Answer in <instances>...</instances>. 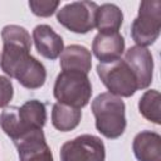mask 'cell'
<instances>
[{
	"mask_svg": "<svg viewBox=\"0 0 161 161\" xmlns=\"http://www.w3.org/2000/svg\"><path fill=\"white\" fill-rule=\"evenodd\" d=\"M33 40H34L36 52L42 57L50 60L57 59L64 49V43L62 36L57 34L54 29L47 24H40L34 28Z\"/></svg>",
	"mask_w": 161,
	"mask_h": 161,
	"instance_id": "cell-12",
	"label": "cell"
},
{
	"mask_svg": "<svg viewBox=\"0 0 161 161\" xmlns=\"http://www.w3.org/2000/svg\"><path fill=\"white\" fill-rule=\"evenodd\" d=\"M125 50V39L118 33H98L92 43V52L99 63H111L121 59Z\"/></svg>",
	"mask_w": 161,
	"mask_h": 161,
	"instance_id": "cell-11",
	"label": "cell"
},
{
	"mask_svg": "<svg viewBox=\"0 0 161 161\" xmlns=\"http://www.w3.org/2000/svg\"><path fill=\"white\" fill-rule=\"evenodd\" d=\"M91 108L96 118V128L101 135L111 140L123 135L127 126L126 106L119 97L109 92L101 93L92 101Z\"/></svg>",
	"mask_w": 161,
	"mask_h": 161,
	"instance_id": "cell-3",
	"label": "cell"
},
{
	"mask_svg": "<svg viewBox=\"0 0 161 161\" xmlns=\"http://www.w3.org/2000/svg\"><path fill=\"white\" fill-rule=\"evenodd\" d=\"M30 10L33 11V14H35L36 16H42V18H48L50 15L54 14V11L58 9L59 6V1H39V0H30L28 3Z\"/></svg>",
	"mask_w": 161,
	"mask_h": 161,
	"instance_id": "cell-18",
	"label": "cell"
},
{
	"mask_svg": "<svg viewBox=\"0 0 161 161\" xmlns=\"http://www.w3.org/2000/svg\"><path fill=\"white\" fill-rule=\"evenodd\" d=\"M59 63L62 70H72L88 74L92 67V55L86 47L73 44L63 49Z\"/></svg>",
	"mask_w": 161,
	"mask_h": 161,
	"instance_id": "cell-14",
	"label": "cell"
},
{
	"mask_svg": "<svg viewBox=\"0 0 161 161\" xmlns=\"http://www.w3.org/2000/svg\"><path fill=\"white\" fill-rule=\"evenodd\" d=\"M125 60L137 78L138 89L147 88L152 82L153 73V58L151 52L147 48L135 45L126 52Z\"/></svg>",
	"mask_w": 161,
	"mask_h": 161,
	"instance_id": "cell-10",
	"label": "cell"
},
{
	"mask_svg": "<svg viewBox=\"0 0 161 161\" xmlns=\"http://www.w3.org/2000/svg\"><path fill=\"white\" fill-rule=\"evenodd\" d=\"M59 155L60 161H104L106 148L99 137L80 135L64 142Z\"/></svg>",
	"mask_w": 161,
	"mask_h": 161,
	"instance_id": "cell-8",
	"label": "cell"
},
{
	"mask_svg": "<svg viewBox=\"0 0 161 161\" xmlns=\"http://www.w3.org/2000/svg\"><path fill=\"white\" fill-rule=\"evenodd\" d=\"M161 30V1H142L138 8V15L131 26V36L138 47L146 48L153 44Z\"/></svg>",
	"mask_w": 161,
	"mask_h": 161,
	"instance_id": "cell-6",
	"label": "cell"
},
{
	"mask_svg": "<svg viewBox=\"0 0 161 161\" xmlns=\"http://www.w3.org/2000/svg\"><path fill=\"white\" fill-rule=\"evenodd\" d=\"M82 118V111L63 103H54L52 108V123L60 132L74 130Z\"/></svg>",
	"mask_w": 161,
	"mask_h": 161,
	"instance_id": "cell-16",
	"label": "cell"
},
{
	"mask_svg": "<svg viewBox=\"0 0 161 161\" xmlns=\"http://www.w3.org/2000/svg\"><path fill=\"white\" fill-rule=\"evenodd\" d=\"M160 101L161 96L160 92L156 89L146 91L138 101V111L147 121L153 122L155 125L161 123V114H160Z\"/></svg>",
	"mask_w": 161,
	"mask_h": 161,
	"instance_id": "cell-17",
	"label": "cell"
},
{
	"mask_svg": "<svg viewBox=\"0 0 161 161\" xmlns=\"http://www.w3.org/2000/svg\"><path fill=\"white\" fill-rule=\"evenodd\" d=\"M123 21L122 10L114 4H103L96 11V28L98 33H118Z\"/></svg>",
	"mask_w": 161,
	"mask_h": 161,
	"instance_id": "cell-15",
	"label": "cell"
},
{
	"mask_svg": "<svg viewBox=\"0 0 161 161\" xmlns=\"http://www.w3.org/2000/svg\"><path fill=\"white\" fill-rule=\"evenodd\" d=\"M45 123L47 108L38 99L26 101L21 107H6L0 113V127L13 141L30 131L43 130Z\"/></svg>",
	"mask_w": 161,
	"mask_h": 161,
	"instance_id": "cell-2",
	"label": "cell"
},
{
	"mask_svg": "<svg viewBox=\"0 0 161 161\" xmlns=\"http://www.w3.org/2000/svg\"><path fill=\"white\" fill-rule=\"evenodd\" d=\"M97 74L113 96L131 97L138 89L137 78L125 59L99 63L97 65Z\"/></svg>",
	"mask_w": 161,
	"mask_h": 161,
	"instance_id": "cell-5",
	"label": "cell"
},
{
	"mask_svg": "<svg viewBox=\"0 0 161 161\" xmlns=\"http://www.w3.org/2000/svg\"><path fill=\"white\" fill-rule=\"evenodd\" d=\"M132 150L138 161H161V136L153 131H142L135 136Z\"/></svg>",
	"mask_w": 161,
	"mask_h": 161,
	"instance_id": "cell-13",
	"label": "cell"
},
{
	"mask_svg": "<svg viewBox=\"0 0 161 161\" xmlns=\"http://www.w3.org/2000/svg\"><path fill=\"white\" fill-rule=\"evenodd\" d=\"M20 161H53L43 130L30 131L14 141Z\"/></svg>",
	"mask_w": 161,
	"mask_h": 161,
	"instance_id": "cell-9",
	"label": "cell"
},
{
	"mask_svg": "<svg viewBox=\"0 0 161 161\" xmlns=\"http://www.w3.org/2000/svg\"><path fill=\"white\" fill-rule=\"evenodd\" d=\"M1 70L28 89L43 87L47 70L36 58L30 55L31 40L28 30L20 25H5L1 30Z\"/></svg>",
	"mask_w": 161,
	"mask_h": 161,
	"instance_id": "cell-1",
	"label": "cell"
},
{
	"mask_svg": "<svg viewBox=\"0 0 161 161\" xmlns=\"http://www.w3.org/2000/svg\"><path fill=\"white\" fill-rule=\"evenodd\" d=\"M53 94L59 103L80 109L91 99L92 84L84 73L62 70L55 79Z\"/></svg>",
	"mask_w": 161,
	"mask_h": 161,
	"instance_id": "cell-4",
	"label": "cell"
},
{
	"mask_svg": "<svg viewBox=\"0 0 161 161\" xmlns=\"http://www.w3.org/2000/svg\"><path fill=\"white\" fill-rule=\"evenodd\" d=\"M14 88L9 78L0 75V107H5L13 99Z\"/></svg>",
	"mask_w": 161,
	"mask_h": 161,
	"instance_id": "cell-19",
	"label": "cell"
},
{
	"mask_svg": "<svg viewBox=\"0 0 161 161\" xmlns=\"http://www.w3.org/2000/svg\"><path fill=\"white\" fill-rule=\"evenodd\" d=\"M97 9L98 5L94 1H73L58 10L57 20L73 33L86 34L96 28Z\"/></svg>",
	"mask_w": 161,
	"mask_h": 161,
	"instance_id": "cell-7",
	"label": "cell"
}]
</instances>
